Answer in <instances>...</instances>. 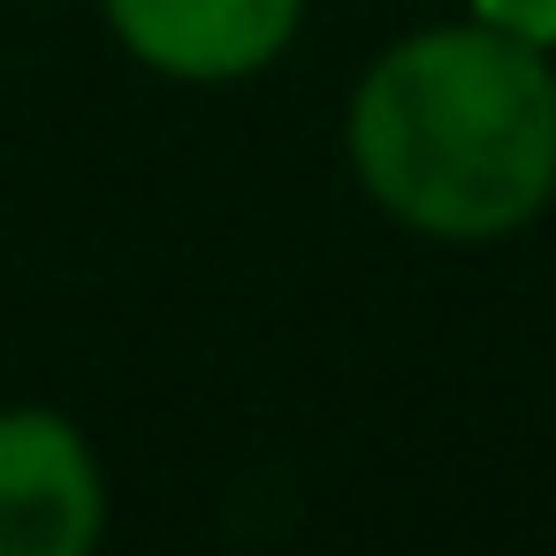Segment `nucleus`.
<instances>
[{
    "instance_id": "obj_1",
    "label": "nucleus",
    "mask_w": 556,
    "mask_h": 556,
    "mask_svg": "<svg viewBox=\"0 0 556 556\" xmlns=\"http://www.w3.org/2000/svg\"><path fill=\"white\" fill-rule=\"evenodd\" d=\"M358 191L412 237L503 244L556 206V62L488 24H427L343 100Z\"/></svg>"
},
{
    "instance_id": "obj_2",
    "label": "nucleus",
    "mask_w": 556,
    "mask_h": 556,
    "mask_svg": "<svg viewBox=\"0 0 556 556\" xmlns=\"http://www.w3.org/2000/svg\"><path fill=\"white\" fill-rule=\"evenodd\" d=\"M108 533V472L54 404H0V556H92Z\"/></svg>"
},
{
    "instance_id": "obj_3",
    "label": "nucleus",
    "mask_w": 556,
    "mask_h": 556,
    "mask_svg": "<svg viewBox=\"0 0 556 556\" xmlns=\"http://www.w3.org/2000/svg\"><path fill=\"white\" fill-rule=\"evenodd\" d=\"M115 47L168 85H244L275 70L305 0H100Z\"/></svg>"
},
{
    "instance_id": "obj_4",
    "label": "nucleus",
    "mask_w": 556,
    "mask_h": 556,
    "mask_svg": "<svg viewBox=\"0 0 556 556\" xmlns=\"http://www.w3.org/2000/svg\"><path fill=\"white\" fill-rule=\"evenodd\" d=\"M465 9H472V24H488L518 47L556 54V0H465Z\"/></svg>"
}]
</instances>
